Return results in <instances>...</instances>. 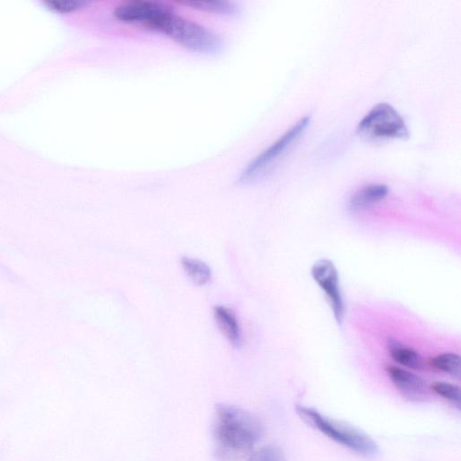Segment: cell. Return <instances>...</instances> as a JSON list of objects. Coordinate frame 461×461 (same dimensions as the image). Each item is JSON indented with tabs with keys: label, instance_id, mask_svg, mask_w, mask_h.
Wrapping results in <instances>:
<instances>
[{
	"label": "cell",
	"instance_id": "9",
	"mask_svg": "<svg viewBox=\"0 0 461 461\" xmlns=\"http://www.w3.org/2000/svg\"><path fill=\"white\" fill-rule=\"evenodd\" d=\"M389 193L384 184H369L357 189L349 198L348 208L351 212L365 210L384 200Z\"/></svg>",
	"mask_w": 461,
	"mask_h": 461
},
{
	"label": "cell",
	"instance_id": "16",
	"mask_svg": "<svg viewBox=\"0 0 461 461\" xmlns=\"http://www.w3.org/2000/svg\"><path fill=\"white\" fill-rule=\"evenodd\" d=\"M85 1L77 0H49L45 2L50 9L59 13H69L80 9L86 5Z\"/></svg>",
	"mask_w": 461,
	"mask_h": 461
},
{
	"label": "cell",
	"instance_id": "14",
	"mask_svg": "<svg viewBox=\"0 0 461 461\" xmlns=\"http://www.w3.org/2000/svg\"><path fill=\"white\" fill-rule=\"evenodd\" d=\"M430 389L441 398L460 408L461 393L459 386L443 381H437L430 384Z\"/></svg>",
	"mask_w": 461,
	"mask_h": 461
},
{
	"label": "cell",
	"instance_id": "13",
	"mask_svg": "<svg viewBox=\"0 0 461 461\" xmlns=\"http://www.w3.org/2000/svg\"><path fill=\"white\" fill-rule=\"evenodd\" d=\"M429 365L456 379L461 375V362L459 355L456 353H441L429 359Z\"/></svg>",
	"mask_w": 461,
	"mask_h": 461
},
{
	"label": "cell",
	"instance_id": "12",
	"mask_svg": "<svg viewBox=\"0 0 461 461\" xmlns=\"http://www.w3.org/2000/svg\"><path fill=\"white\" fill-rule=\"evenodd\" d=\"M181 5L189 6L190 8L216 14L221 15H235L239 8L238 6L229 1H200V0H187L179 2Z\"/></svg>",
	"mask_w": 461,
	"mask_h": 461
},
{
	"label": "cell",
	"instance_id": "6",
	"mask_svg": "<svg viewBox=\"0 0 461 461\" xmlns=\"http://www.w3.org/2000/svg\"><path fill=\"white\" fill-rule=\"evenodd\" d=\"M313 280L326 294L334 318L341 325L345 316V304L339 288L338 270L332 261L321 258L316 261L311 269Z\"/></svg>",
	"mask_w": 461,
	"mask_h": 461
},
{
	"label": "cell",
	"instance_id": "4",
	"mask_svg": "<svg viewBox=\"0 0 461 461\" xmlns=\"http://www.w3.org/2000/svg\"><path fill=\"white\" fill-rule=\"evenodd\" d=\"M357 133L369 142L404 140L410 135L403 118L386 103L372 107L358 122Z\"/></svg>",
	"mask_w": 461,
	"mask_h": 461
},
{
	"label": "cell",
	"instance_id": "5",
	"mask_svg": "<svg viewBox=\"0 0 461 461\" xmlns=\"http://www.w3.org/2000/svg\"><path fill=\"white\" fill-rule=\"evenodd\" d=\"M310 122L309 115L302 117L275 142L255 157L240 173L239 182L248 185L260 178L301 138Z\"/></svg>",
	"mask_w": 461,
	"mask_h": 461
},
{
	"label": "cell",
	"instance_id": "10",
	"mask_svg": "<svg viewBox=\"0 0 461 461\" xmlns=\"http://www.w3.org/2000/svg\"><path fill=\"white\" fill-rule=\"evenodd\" d=\"M387 349L391 357L399 365L412 370L423 368L424 364L421 356L415 349L402 342L394 339H389Z\"/></svg>",
	"mask_w": 461,
	"mask_h": 461
},
{
	"label": "cell",
	"instance_id": "7",
	"mask_svg": "<svg viewBox=\"0 0 461 461\" xmlns=\"http://www.w3.org/2000/svg\"><path fill=\"white\" fill-rule=\"evenodd\" d=\"M386 373L400 393L411 402H422L429 396L426 382L418 375L398 366L389 365Z\"/></svg>",
	"mask_w": 461,
	"mask_h": 461
},
{
	"label": "cell",
	"instance_id": "1",
	"mask_svg": "<svg viewBox=\"0 0 461 461\" xmlns=\"http://www.w3.org/2000/svg\"><path fill=\"white\" fill-rule=\"evenodd\" d=\"M252 413L231 404H218L212 428L213 455L219 461H238L251 453L263 436Z\"/></svg>",
	"mask_w": 461,
	"mask_h": 461
},
{
	"label": "cell",
	"instance_id": "8",
	"mask_svg": "<svg viewBox=\"0 0 461 461\" xmlns=\"http://www.w3.org/2000/svg\"><path fill=\"white\" fill-rule=\"evenodd\" d=\"M213 318L219 330L226 339L233 347H240L242 341V335L234 312L227 306L216 305L213 308Z\"/></svg>",
	"mask_w": 461,
	"mask_h": 461
},
{
	"label": "cell",
	"instance_id": "3",
	"mask_svg": "<svg viewBox=\"0 0 461 461\" xmlns=\"http://www.w3.org/2000/svg\"><path fill=\"white\" fill-rule=\"evenodd\" d=\"M296 411L306 423L343 447L364 457L374 458L378 455L376 442L361 429L323 415L312 407L298 405Z\"/></svg>",
	"mask_w": 461,
	"mask_h": 461
},
{
	"label": "cell",
	"instance_id": "15",
	"mask_svg": "<svg viewBox=\"0 0 461 461\" xmlns=\"http://www.w3.org/2000/svg\"><path fill=\"white\" fill-rule=\"evenodd\" d=\"M247 461H286L283 450L274 445L264 446L249 454Z\"/></svg>",
	"mask_w": 461,
	"mask_h": 461
},
{
	"label": "cell",
	"instance_id": "11",
	"mask_svg": "<svg viewBox=\"0 0 461 461\" xmlns=\"http://www.w3.org/2000/svg\"><path fill=\"white\" fill-rule=\"evenodd\" d=\"M182 267L189 279L196 285H204L212 278V271L209 266L197 258L182 257Z\"/></svg>",
	"mask_w": 461,
	"mask_h": 461
},
{
	"label": "cell",
	"instance_id": "2",
	"mask_svg": "<svg viewBox=\"0 0 461 461\" xmlns=\"http://www.w3.org/2000/svg\"><path fill=\"white\" fill-rule=\"evenodd\" d=\"M144 27L160 32L182 47L197 53L215 55L224 46L222 39L214 32L176 14L171 6L164 3Z\"/></svg>",
	"mask_w": 461,
	"mask_h": 461
}]
</instances>
